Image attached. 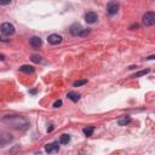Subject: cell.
I'll return each instance as SVG.
<instances>
[{
    "mask_svg": "<svg viewBox=\"0 0 155 155\" xmlns=\"http://www.w3.org/2000/svg\"><path fill=\"white\" fill-rule=\"evenodd\" d=\"M2 122L8 125L12 128L21 130V131H25L29 128V121L21 115H6L2 117Z\"/></svg>",
    "mask_w": 155,
    "mask_h": 155,
    "instance_id": "6da1fadb",
    "label": "cell"
},
{
    "mask_svg": "<svg viewBox=\"0 0 155 155\" xmlns=\"http://www.w3.org/2000/svg\"><path fill=\"white\" fill-rule=\"evenodd\" d=\"M70 33L74 35V36H87L90 34V29H86V28H82L79 23H75L70 27Z\"/></svg>",
    "mask_w": 155,
    "mask_h": 155,
    "instance_id": "7a4b0ae2",
    "label": "cell"
},
{
    "mask_svg": "<svg viewBox=\"0 0 155 155\" xmlns=\"http://www.w3.org/2000/svg\"><path fill=\"white\" fill-rule=\"evenodd\" d=\"M0 30H1V33H2L4 35L10 36V35H12V34L15 33V27H13V24L6 22V23H2V24H1Z\"/></svg>",
    "mask_w": 155,
    "mask_h": 155,
    "instance_id": "3957f363",
    "label": "cell"
},
{
    "mask_svg": "<svg viewBox=\"0 0 155 155\" xmlns=\"http://www.w3.org/2000/svg\"><path fill=\"white\" fill-rule=\"evenodd\" d=\"M142 21H143V23L145 24V25H153V24H155V13L154 12H145L144 15H143V18H142Z\"/></svg>",
    "mask_w": 155,
    "mask_h": 155,
    "instance_id": "277c9868",
    "label": "cell"
},
{
    "mask_svg": "<svg viewBox=\"0 0 155 155\" xmlns=\"http://www.w3.org/2000/svg\"><path fill=\"white\" fill-rule=\"evenodd\" d=\"M12 140V136L5 131H0V147H4L8 144Z\"/></svg>",
    "mask_w": 155,
    "mask_h": 155,
    "instance_id": "5b68a950",
    "label": "cell"
},
{
    "mask_svg": "<svg viewBox=\"0 0 155 155\" xmlns=\"http://www.w3.org/2000/svg\"><path fill=\"white\" fill-rule=\"evenodd\" d=\"M59 150V145H58V142H52V143H48L45 145V151L48 153V154H53V153H57Z\"/></svg>",
    "mask_w": 155,
    "mask_h": 155,
    "instance_id": "8992f818",
    "label": "cell"
},
{
    "mask_svg": "<svg viewBox=\"0 0 155 155\" xmlns=\"http://www.w3.org/2000/svg\"><path fill=\"white\" fill-rule=\"evenodd\" d=\"M97 19H98V16H97L96 12L90 11V12H87V13L85 15V21H86L88 24H93V23H96Z\"/></svg>",
    "mask_w": 155,
    "mask_h": 155,
    "instance_id": "52a82bcc",
    "label": "cell"
},
{
    "mask_svg": "<svg viewBox=\"0 0 155 155\" xmlns=\"http://www.w3.org/2000/svg\"><path fill=\"white\" fill-rule=\"evenodd\" d=\"M117 11H119V4L111 1V2H109V4L107 5V12H108L109 15H115Z\"/></svg>",
    "mask_w": 155,
    "mask_h": 155,
    "instance_id": "ba28073f",
    "label": "cell"
},
{
    "mask_svg": "<svg viewBox=\"0 0 155 155\" xmlns=\"http://www.w3.org/2000/svg\"><path fill=\"white\" fill-rule=\"evenodd\" d=\"M47 41H48L51 45H58V44L62 41V36L58 35V34H51V35L47 38Z\"/></svg>",
    "mask_w": 155,
    "mask_h": 155,
    "instance_id": "9c48e42d",
    "label": "cell"
},
{
    "mask_svg": "<svg viewBox=\"0 0 155 155\" xmlns=\"http://www.w3.org/2000/svg\"><path fill=\"white\" fill-rule=\"evenodd\" d=\"M29 42H30V45H31L33 47H35V48H39V47L42 45V40H41L39 36H31L30 40H29Z\"/></svg>",
    "mask_w": 155,
    "mask_h": 155,
    "instance_id": "30bf717a",
    "label": "cell"
},
{
    "mask_svg": "<svg viewBox=\"0 0 155 155\" xmlns=\"http://www.w3.org/2000/svg\"><path fill=\"white\" fill-rule=\"evenodd\" d=\"M34 70H35V68L33 65H22V67H19V71L25 73V74H31V73H34Z\"/></svg>",
    "mask_w": 155,
    "mask_h": 155,
    "instance_id": "8fae6325",
    "label": "cell"
},
{
    "mask_svg": "<svg viewBox=\"0 0 155 155\" xmlns=\"http://www.w3.org/2000/svg\"><path fill=\"white\" fill-rule=\"evenodd\" d=\"M67 97L70 99V101H73V102H78L79 99H80V94L78 93V92H68V94H67Z\"/></svg>",
    "mask_w": 155,
    "mask_h": 155,
    "instance_id": "7c38bea8",
    "label": "cell"
},
{
    "mask_svg": "<svg viewBox=\"0 0 155 155\" xmlns=\"http://www.w3.org/2000/svg\"><path fill=\"white\" fill-rule=\"evenodd\" d=\"M131 122V117L130 116H122V117H120L119 120H117V124L120 125V126H126V125H128Z\"/></svg>",
    "mask_w": 155,
    "mask_h": 155,
    "instance_id": "4fadbf2b",
    "label": "cell"
},
{
    "mask_svg": "<svg viewBox=\"0 0 155 155\" xmlns=\"http://www.w3.org/2000/svg\"><path fill=\"white\" fill-rule=\"evenodd\" d=\"M69 140H70V136L69 134H62L59 137V143L61 144H68Z\"/></svg>",
    "mask_w": 155,
    "mask_h": 155,
    "instance_id": "5bb4252c",
    "label": "cell"
},
{
    "mask_svg": "<svg viewBox=\"0 0 155 155\" xmlns=\"http://www.w3.org/2000/svg\"><path fill=\"white\" fill-rule=\"evenodd\" d=\"M93 131H94V127H93V126H90V127H85V128L82 130V132H84V134H85V136H87V137H90V136H92V133H93Z\"/></svg>",
    "mask_w": 155,
    "mask_h": 155,
    "instance_id": "9a60e30c",
    "label": "cell"
},
{
    "mask_svg": "<svg viewBox=\"0 0 155 155\" xmlns=\"http://www.w3.org/2000/svg\"><path fill=\"white\" fill-rule=\"evenodd\" d=\"M86 82H87V80H86V79L76 80V81H74V82H73V86H74V87H79V86H82V85H85Z\"/></svg>",
    "mask_w": 155,
    "mask_h": 155,
    "instance_id": "2e32d148",
    "label": "cell"
},
{
    "mask_svg": "<svg viewBox=\"0 0 155 155\" xmlns=\"http://www.w3.org/2000/svg\"><path fill=\"white\" fill-rule=\"evenodd\" d=\"M150 70L149 69H145V70H140V71H138V73H136V74H133L131 78H139V76H143V75H145V74H148Z\"/></svg>",
    "mask_w": 155,
    "mask_h": 155,
    "instance_id": "e0dca14e",
    "label": "cell"
},
{
    "mask_svg": "<svg viewBox=\"0 0 155 155\" xmlns=\"http://www.w3.org/2000/svg\"><path fill=\"white\" fill-rule=\"evenodd\" d=\"M34 63H41L42 62V58L40 57V56H36V54H34V56H31V58H30Z\"/></svg>",
    "mask_w": 155,
    "mask_h": 155,
    "instance_id": "ac0fdd59",
    "label": "cell"
},
{
    "mask_svg": "<svg viewBox=\"0 0 155 155\" xmlns=\"http://www.w3.org/2000/svg\"><path fill=\"white\" fill-rule=\"evenodd\" d=\"M62 105V101L61 99H58V101H56L54 103H53V107L54 108H58V107H61Z\"/></svg>",
    "mask_w": 155,
    "mask_h": 155,
    "instance_id": "d6986e66",
    "label": "cell"
},
{
    "mask_svg": "<svg viewBox=\"0 0 155 155\" xmlns=\"http://www.w3.org/2000/svg\"><path fill=\"white\" fill-rule=\"evenodd\" d=\"M11 1L10 0H6V1H2V0H0V5H8Z\"/></svg>",
    "mask_w": 155,
    "mask_h": 155,
    "instance_id": "ffe728a7",
    "label": "cell"
},
{
    "mask_svg": "<svg viewBox=\"0 0 155 155\" xmlns=\"http://www.w3.org/2000/svg\"><path fill=\"white\" fill-rule=\"evenodd\" d=\"M52 130H53V127H52V125H50V127L47 128V132H51Z\"/></svg>",
    "mask_w": 155,
    "mask_h": 155,
    "instance_id": "44dd1931",
    "label": "cell"
},
{
    "mask_svg": "<svg viewBox=\"0 0 155 155\" xmlns=\"http://www.w3.org/2000/svg\"><path fill=\"white\" fill-rule=\"evenodd\" d=\"M5 59V56L4 54H0V61H4Z\"/></svg>",
    "mask_w": 155,
    "mask_h": 155,
    "instance_id": "7402d4cb",
    "label": "cell"
}]
</instances>
